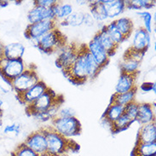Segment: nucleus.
<instances>
[{
	"instance_id": "nucleus-1",
	"label": "nucleus",
	"mask_w": 156,
	"mask_h": 156,
	"mask_svg": "<svg viewBox=\"0 0 156 156\" xmlns=\"http://www.w3.org/2000/svg\"><path fill=\"white\" fill-rule=\"evenodd\" d=\"M45 134L47 143V151L45 156H62L68 150L72 149V140L64 137L51 126L42 128Z\"/></svg>"
},
{
	"instance_id": "nucleus-2",
	"label": "nucleus",
	"mask_w": 156,
	"mask_h": 156,
	"mask_svg": "<svg viewBox=\"0 0 156 156\" xmlns=\"http://www.w3.org/2000/svg\"><path fill=\"white\" fill-rule=\"evenodd\" d=\"M88 54L86 45L79 47L76 60L71 68L66 73V75L77 84H83L88 79Z\"/></svg>"
},
{
	"instance_id": "nucleus-3",
	"label": "nucleus",
	"mask_w": 156,
	"mask_h": 156,
	"mask_svg": "<svg viewBox=\"0 0 156 156\" xmlns=\"http://www.w3.org/2000/svg\"><path fill=\"white\" fill-rule=\"evenodd\" d=\"M51 127L60 135L70 139L71 137L80 135L81 132V124L74 117H58L51 119Z\"/></svg>"
},
{
	"instance_id": "nucleus-4",
	"label": "nucleus",
	"mask_w": 156,
	"mask_h": 156,
	"mask_svg": "<svg viewBox=\"0 0 156 156\" xmlns=\"http://www.w3.org/2000/svg\"><path fill=\"white\" fill-rule=\"evenodd\" d=\"M66 44V38L56 27L44 34L36 42L39 50L45 53H51L60 50Z\"/></svg>"
},
{
	"instance_id": "nucleus-5",
	"label": "nucleus",
	"mask_w": 156,
	"mask_h": 156,
	"mask_svg": "<svg viewBox=\"0 0 156 156\" xmlns=\"http://www.w3.org/2000/svg\"><path fill=\"white\" fill-rule=\"evenodd\" d=\"M27 68L23 59L9 60L4 57L0 59V74L9 83L20 76Z\"/></svg>"
},
{
	"instance_id": "nucleus-6",
	"label": "nucleus",
	"mask_w": 156,
	"mask_h": 156,
	"mask_svg": "<svg viewBox=\"0 0 156 156\" xmlns=\"http://www.w3.org/2000/svg\"><path fill=\"white\" fill-rule=\"evenodd\" d=\"M59 99L57 95L49 88L46 92L44 93L36 101H34L29 106L26 107V110L27 114L34 116V114L48 111L55 103L59 101Z\"/></svg>"
},
{
	"instance_id": "nucleus-7",
	"label": "nucleus",
	"mask_w": 156,
	"mask_h": 156,
	"mask_svg": "<svg viewBox=\"0 0 156 156\" xmlns=\"http://www.w3.org/2000/svg\"><path fill=\"white\" fill-rule=\"evenodd\" d=\"M39 80L35 69L27 68L24 73H22L20 76L16 78L10 82V85L13 90L16 92L17 96L29 90L34 86Z\"/></svg>"
},
{
	"instance_id": "nucleus-8",
	"label": "nucleus",
	"mask_w": 156,
	"mask_h": 156,
	"mask_svg": "<svg viewBox=\"0 0 156 156\" xmlns=\"http://www.w3.org/2000/svg\"><path fill=\"white\" fill-rule=\"evenodd\" d=\"M79 52V47L75 44H65L60 49V52L56 59V64L60 68L62 69L65 73L71 68L72 65L76 60Z\"/></svg>"
},
{
	"instance_id": "nucleus-9",
	"label": "nucleus",
	"mask_w": 156,
	"mask_h": 156,
	"mask_svg": "<svg viewBox=\"0 0 156 156\" xmlns=\"http://www.w3.org/2000/svg\"><path fill=\"white\" fill-rule=\"evenodd\" d=\"M57 27V22L55 21H43L29 24L27 27L25 35L27 38L34 42H37L39 38L51 30Z\"/></svg>"
},
{
	"instance_id": "nucleus-10",
	"label": "nucleus",
	"mask_w": 156,
	"mask_h": 156,
	"mask_svg": "<svg viewBox=\"0 0 156 156\" xmlns=\"http://www.w3.org/2000/svg\"><path fill=\"white\" fill-rule=\"evenodd\" d=\"M26 146L31 148L33 151L38 154L39 156H45L47 151V143L45 134L40 129L37 131L31 133L23 143Z\"/></svg>"
},
{
	"instance_id": "nucleus-11",
	"label": "nucleus",
	"mask_w": 156,
	"mask_h": 156,
	"mask_svg": "<svg viewBox=\"0 0 156 156\" xmlns=\"http://www.w3.org/2000/svg\"><path fill=\"white\" fill-rule=\"evenodd\" d=\"M86 47L90 54L92 55L94 60L96 61V62L98 64V66L101 69L108 63L110 56L107 53V51L102 48L96 35H94L92 39L89 42Z\"/></svg>"
},
{
	"instance_id": "nucleus-12",
	"label": "nucleus",
	"mask_w": 156,
	"mask_h": 156,
	"mask_svg": "<svg viewBox=\"0 0 156 156\" xmlns=\"http://www.w3.org/2000/svg\"><path fill=\"white\" fill-rule=\"evenodd\" d=\"M48 89L49 87L44 81L38 80L29 90H27V91L17 97L21 103H23L24 105H26V107H27L30 104H32L34 101H36L38 97H41L44 93L46 92Z\"/></svg>"
},
{
	"instance_id": "nucleus-13",
	"label": "nucleus",
	"mask_w": 156,
	"mask_h": 156,
	"mask_svg": "<svg viewBox=\"0 0 156 156\" xmlns=\"http://www.w3.org/2000/svg\"><path fill=\"white\" fill-rule=\"evenodd\" d=\"M150 34H148L144 27H138L133 33L131 49L144 54L150 46Z\"/></svg>"
},
{
	"instance_id": "nucleus-14",
	"label": "nucleus",
	"mask_w": 156,
	"mask_h": 156,
	"mask_svg": "<svg viewBox=\"0 0 156 156\" xmlns=\"http://www.w3.org/2000/svg\"><path fill=\"white\" fill-rule=\"evenodd\" d=\"M27 20L29 24H34L43 21H55V16L52 8H43L34 5L27 14Z\"/></svg>"
},
{
	"instance_id": "nucleus-15",
	"label": "nucleus",
	"mask_w": 156,
	"mask_h": 156,
	"mask_svg": "<svg viewBox=\"0 0 156 156\" xmlns=\"http://www.w3.org/2000/svg\"><path fill=\"white\" fill-rule=\"evenodd\" d=\"M136 121H137L141 126L155 122V112L152 104L147 102L138 104V112Z\"/></svg>"
},
{
	"instance_id": "nucleus-16",
	"label": "nucleus",
	"mask_w": 156,
	"mask_h": 156,
	"mask_svg": "<svg viewBox=\"0 0 156 156\" xmlns=\"http://www.w3.org/2000/svg\"><path fill=\"white\" fill-rule=\"evenodd\" d=\"M25 50V46L19 42H13L4 44L3 57L9 60L22 59Z\"/></svg>"
},
{
	"instance_id": "nucleus-17",
	"label": "nucleus",
	"mask_w": 156,
	"mask_h": 156,
	"mask_svg": "<svg viewBox=\"0 0 156 156\" xmlns=\"http://www.w3.org/2000/svg\"><path fill=\"white\" fill-rule=\"evenodd\" d=\"M102 3L109 19L120 16L126 9V4L124 0H102Z\"/></svg>"
},
{
	"instance_id": "nucleus-18",
	"label": "nucleus",
	"mask_w": 156,
	"mask_h": 156,
	"mask_svg": "<svg viewBox=\"0 0 156 156\" xmlns=\"http://www.w3.org/2000/svg\"><path fill=\"white\" fill-rule=\"evenodd\" d=\"M136 143L151 144L156 143V124L155 122L142 126L138 131Z\"/></svg>"
},
{
	"instance_id": "nucleus-19",
	"label": "nucleus",
	"mask_w": 156,
	"mask_h": 156,
	"mask_svg": "<svg viewBox=\"0 0 156 156\" xmlns=\"http://www.w3.org/2000/svg\"><path fill=\"white\" fill-rule=\"evenodd\" d=\"M136 75H131L121 73L115 86V94L127 92L136 88Z\"/></svg>"
},
{
	"instance_id": "nucleus-20",
	"label": "nucleus",
	"mask_w": 156,
	"mask_h": 156,
	"mask_svg": "<svg viewBox=\"0 0 156 156\" xmlns=\"http://www.w3.org/2000/svg\"><path fill=\"white\" fill-rule=\"evenodd\" d=\"M95 35L97 36L99 43L101 44L102 48L107 51L108 55L112 56L114 55L116 50H117V48H118V45H116L115 43L113 41V39L110 38V36L106 31L105 27H103Z\"/></svg>"
},
{
	"instance_id": "nucleus-21",
	"label": "nucleus",
	"mask_w": 156,
	"mask_h": 156,
	"mask_svg": "<svg viewBox=\"0 0 156 156\" xmlns=\"http://www.w3.org/2000/svg\"><path fill=\"white\" fill-rule=\"evenodd\" d=\"M54 16H55V21L56 22H62L68 18L74 10L73 6L69 3H63V2H58L52 7Z\"/></svg>"
},
{
	"instance_id": "nucleus-22",
	"label": "nucleus",
	"mask_w": 156,
	"mask_h": 156,
	"mask_svg": "<svg viewBox=\"0 0 156 156\" xmlns=\"http://www.w3.org/2000/svg\"><path fill=\"white\" fill-rule=\"evenodd\" d=\"M123 114H124V107L118 103H115L114 101H111V103L103 114V119L107 123H108L111 126Z\"/></svg>"
},
{
	"instance_id": "nucleus-23",
	"label": "nucleus",
	"mask_w": 156,
	"mask_h": 156,
	"mask_svg": "<svg viewBox=\"0 0 156 156\" xmlns=\"http://www.w3.org/2000/svg\"><path fill=\"white\" fill-rule=\"evenodd\" d=\"M141 62L131 58L128 55H125L122 62L120 63V70L123 73L136 75L139 72V68Z\"/></svg>"
},
{
	"instance_id": "nucleus-24",
	"label": "nucleus",
	"mask_w": 156,
	"mask_h": 156,
	"mask_svg": "<svg viewBox=\"0 0 156 156\" xmlns=\"http://www.w3.org/2000/svg\"><path fill=\"white\" fill-rule=\"evenodd\" d=\"M90 14L92 16L96 21H104L108 18L106 9L103 5L102 0L93 1L90 3Z\"/></svg>"
},
{
	"instance_id": "nucleus-25",
	"label": "nucleus",
	"mask_w": 156,
	"mask_h": 156,
	"mask_svg": "<svg viewBox=\"0 0 156 156\" xmlns=\"http://www.w3.org/2000/svg\"><path fill=\"white\" fill-rule=\"evenodd\" d=\"M114 24L116 27L121 33L125 38H128L132 34L133 29H134V24L131 19L128 17H119L114 21Z\"/></svg>"
},
{
	"instance_id": "nucleus-26",
	"label": "nucleus",
	"mask_w": 156,
	"mask_h": 156,
	"mask_svg": "<svg viewBox=\"0 0 156 156\" xmlns=\"http://www.w3.org/2000/svg\"><path fill=\"white\" fill-rule=\"evenodd\" d=\"M133 156H155L156 155V143L151 144H143L136 143L133 152Z\"/></svg>"
},
{
	"instance_id": "nucleus-27",
	"label": "nucleus",
	"mask_w": 156,
	"mask_h": 156,
	"mask_svg": "<svg viewBox=\"0 0 156 156\" xmlns=\"http://www.w3.org/2000/svg\"><path fill=\"white\" fill-rule=\"evenodd\" d=\"M136 90H137V88L136 87V88L132 89V90L127 91V92L120 93V94H115L114 93L111 101H114L115 103H118L119 105L125 107L127 104L135 101Z\"/></svg>"
},
{
	"instance_id": "nucleus-28",
	"label": "nucleus",
	"mask_w": 156,
	"mask_h": 156,
	"mask_svg": "<svg viewBox=\"0 0 156 156\" xmlns=\"http://www.w3.org/2000/svg\"><path fill=\"white\" fill-rule=\"evenodd\" d=\"M104 27H105L107 33H108V35L110 36V38L113 39V41L115 43L116 45H118L119 46L120 44H122V43L126 40L125 37L123 36L122 34H121V33H120L118 30V28L116 27V26L114 24V21L110 22L108 25L104 26Z\"/></svg>"
},
{
	"instance_id": "nucleus-29",
	"label": "nucleus",
	"mask_w": 156,
	"mask_h": 156,
	"mask_svg": "<svg viewBox=\"0 0 156 156\" xmlns=\"http://www.w3.org/2000/svg\"><path fill=\"white\" fill-rule=\"evenodd\" d=\"M84 13L83 11H73V12L69 16L62 21V23H63V25L69 26L73 27H77L83 25V21H84Z\"/></svg>"
},
{
	"instance_id": "nucleus-30",
	"label": "nucleus",
	"mask_w": 156,
	"mask_h": 156,
	"mask_svg": "<svg viewBox=\"0 0 156 156\" xmlns=\"http://www.w3.org/2000/svg\"><path fill=\"white\" fill-rule=\"evenodd\" d=\"M126 4L127 9L143 10L154 7V2L151 0H130V1H126Z\"/></svg>"
},
{
	"instance_id": "nucleus-31",
	"label": "nucleus",
	"mask_w": 156,
	"mask_h": 156,
	"mask_svg": "<svg viewBox=\"0 0 156 156\" xmlns=\"http://www.w3.org/2000/svg\"><path fill=\"white\" fill-rule=\"evenodd\" d=\"M131 121L130 119L127 117L126 115L125 114H123L119 118L115 121V122L111 126V128H112V131L114 132H119V131H122L124 130L127 129L128 127L130 126L131 125Z\"/></svg>"
},
{
	"instance_id": "nucleus-32",
	"label": "nucleus",
	"mask_w": 156,
	"mask_h": 156,
	"mask_svg": "<svg viewBox=\"0 0 156 156\" xmlns=\"http://www.w3.org/2000/svg\"><path fill=\"white\" fill-rule=\"evenodd\" d=\"M138 104H139L138 102L134 101L124 107V114H126L132 122L136 121V119L137 112H138Z\"/></svg>"
},
{
	"instance_id": "nucleus-33",
	"label": "nucleus",
	"mask_w": 156,
	"mask_h": 156,
	"mask_svg": "<svg viewBox=\"0 0 156 156\" xmlns=\"http://www.w3.org/2000/svg\"><path fill=\"white\" fill-rule=\"evenodd\" d=\"M137 16L142 18V20L144 21V28L148 34H150L153 30V16L151 13L147 10H142L137 12Z\"/></svg>"
},
{
	"instance_id": "nucleus-34",
	"label": "nucleus",
	"mask_w": 156,
	"mask_h": 156,
	"mask_svg": "<svg viewBox=\"0 0 156 156\" xmlns=\"http://www.w3.org/2000/svg\"><path fill=\"white\" fill-rule=\"evenodd\" d=\"M11 156H39L38 154L33 151L31 148L26 146L24 144H20L16 150L12 153Z\"/></svg>"
},
{
	"instance_id": "nucleus-35",
	"label": "nucleus",
	"mask_w": 156,
	"mask_h": 156,
	"mask_svg": "<svg viewBox=\"0 0 156 156\" xmlns=\"http://www.w3.org/2000/svg\"><path fill=\"white\" fill-rule=\"evenodd\" d=\"M21 131V126L17 123H13L10 125H6L4 128V134H11L15 133L16 135H18Z\"/></svg>"
},
{
	"instance_id": "nucleus-36",
	"label": "nucleus",
	"mask_w": 156,
	"mask_h": 156,
	"mask_svg": "<svg viewBox=\"0 0 156 156\" xmlns=\"http://www.w3.org/2000/svg\"><path fill=\"white\" fill-rule=\"evenodd\" d=\"M57 3L56 0H37L34 1V5H38L43 8H52Z\"/></svg>"
},
{
	"instance_id": "nucleus-37",
	"label": "nucleus",
	"mask_w": 156,
	"mask_h": 156,
	"mask_svg": "<svg viewBox=\"0 0 156 156\" xmlns=\"http://www.w3.org/2000/svg\"><path fill=\"white\" fill-rule=\"evenodd\" d=\"M57 116L58 117H74L75 113L71 108H62L59 109Z\"/></svg>"
},
{
	"instance_id": "nucleus-38",
	"label": "nucleus",
	"mask_w": 156,
	"mask_h": 156,
	"mask_svg": "<svg viewBox=\"0 0 156 156\" xmlns=\"http://www.w3.org/2000/svg\"><path fill=\"white\" fill-rule=\"evenodd\" d=\"M126 55H128V56H130L131 58H133V59L136 60V61H138L141 62V61L143 60V57H144V53H141V52H138V51H133L132 49H129L128 51L126 52Z\"/></svg>"
},
{
	"instance_id": "nucleus-39",
	"label": "nucleus",
	"mask_w": 156,
	"mask_h": 156,
	"mask_svg": "<svg viewBox=\"0 0 156 156\" xmlns=\"http://www.w3.org/2000/svg\"><path fill=\"white\" fill-rule=\"evenodd\" d=\"M95 23H96V21L92 17V16L89 12L84 13L83 25L86 26V27H93L95 25Z\"/></svg>"
},
{
	"instance_id": "nucleus-40",
	"label": "nucleus",
	"mask_w": 156,
	"mask_h": 156,
	"mask_svg": "<svg viewBox=\"0 0 156 156\" xmlns=\"http://www.w3.org/2000/svg\"><path fill=\"white\" fill-rule=\"evenodd\" d=\"M34 117L38 120L40 121H47V120H50L51 119V115L49 114L48 111L46 112H42V113H38V114H34Z\"/></svg>"
},
{
	"instance_id": "nucleus-41",
	"label": "nucleus",
	"mask_w": 156,
	"mask_h": 156,
	"mask_svg": "<svg viewBox=\"0 0 156 156\" xmlns=\"http://www.w3.org/2000/svg\"><path fill=\"white\" fill-rule=\"evenodd\" d=\"M142 90L144 91H149V90H154L155 91V84L154 83H144L141 86Z\"/></svg>"
},
{
	"instance_id": "nucleus-42",
	"label": "nucleus",
	"mask_w": 156,
	"mask_h": 156,
	"mask_svg": "<svg viewBox=\"0 0 156 156\" xmlns=\"http://www.w3.org/2000/svg\"><path fill=\"white\" fill-rule=\"evenodd\" d=\"M3 48H4V44L0 41V59L3 57Z\"/></svg>"
},
{
	"instance_id": "nucleus-43",
	"label": "nucleus",
	"mask_w": 156,
	"mask_h": 156,
	"mask_svg": "<svg viewBox=\"0 0 156 156\" xmlns=\"http://www.w3.org/2000/svg\"><path fill=\"white\" fill-rule=\"evenodd\" d=\"M3 106H4V101L0 98V114H2L3 112Z\"/></svg>"
},
{
	"instance_id": "nucleus-44",
	"label": "nucleus",
	"mask_w": 156,
	"mask_h": 156,
	"mask_svg": "<svg viewBox=\"0 0 156 156\" xmlns=\"http://www.w3.org/2000/svg\"><path fill=\"white\" fill-rule=\"evenodd\" d=\"M6 4H8L7 1H0V7H4Z\"/></svg>"
},
{
	"instance_id": "nucleus-45",
	"label": "nucleus",
	"mask_w": 156,
	"mask_h": 156,
	"mask_svg": "<svg viewBox=\"0 0 156 156\" xmlns=\"http://www.w3.org/2000/svg\"><path fill=\"white\" fill-rule=\"evenodd\" d=\"M2 123H3V119H2V114H0V127L2 126Z\"/></svg>"
}]
</instances>
